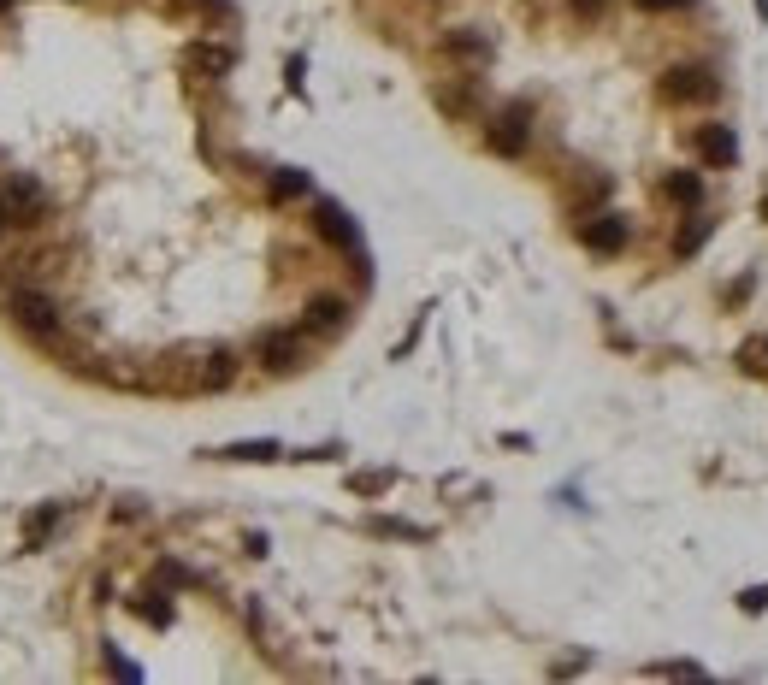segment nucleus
<instances>
[{"label": "nucleus", "mask_w": 768, "mask_h": 685, "mask_svg": "<svg viewBox=\"0 0 768 685\" xmlns=\"http://www.w3.org/2000/svg\"><path fill=\"white\" fill-rule=\"evenodd\" d=\"M190 65H201V71H231V54L225 48H190Z\"/></svg>", "instance_id": "a211bd4d"}, {"label": "nucleus", "mask_w": 768, "mask_h": 685, "mask_svg": "<svg viewBox=\"0 0 768 685\" xmlns=\"http://www.w3.org/2000/svg\"><path fill=\"white\" fill-rule=\"evenodd\" d=\"M662 195L680 201V207H698V201H704V184H698V172H674V178L662 184Z\"/></svg>", "instance_id": "f8f14e48"}, {"label": "nucleus", "mask_w": 768, "mask_h": 685, "mask_svg": "<svg viewBox=\"0 0 768 685\" xmlns=\"http://www.w3.org/2000/svg\"><path fill=\"white\" fill-rule=\"evenodd\" d=\"M60 502H54V508H42V514H36V520H30V550H42V544H48V532H54V526H60Z\"/></svg>", "instance_id": "f3484780"}, {"label": "nucleus", "mask_w": 768, "mask_h": 685, "mask_svg": "<svg viewBox=\"0 0 768 685\" xmlns=\"http://www.w3.org/2000/svg\"><path fill=\"white\" fill-rule=\"evenodd\" d=\"M644 12H686V6H692V0H639Z\"/></svg>", "instance_id": "5701e85b"}, {"label": "nucleus", "mask_w": 768, "mask_h": 685, "mask_svg": "<svg viewBox=\"0 0 768 685\" xmlns=\"http://www.w3.org/2000/svg\"><path fill=\"white\" fill-rule=\"evenodd\" d=\"M373 532H384V538H426L420 526H402V520H373Z\"/></svg>", "instance_id": "aec40b11"}, {"label": "nucleus", "mask_w": 768, "mask_h": 685, "mask_svg": "<svg viewBox=\"0 0 768 685\" xmlns=\"http://www.w3.org/2000/svg\"><path fill=\"white\" fill-rule=\"evenodd\" d=\"M0 189H6V201H12V225H18V231H42V225H48V189L36 184L30 172H12Z\"/></svg>", "instance_id": "f03ea898"}, {"label": "nucleus", "mask_w": 768, "mask_h": 685, "mask_svg": "<svg viewBox=\"0 0 768 685\" xmlns=\"http://www.w3.org/2000/svg\"><path fill=\"white\" fill-rule=\"evenodd\" d=\"M349 325V302L343 296H314L308 308H302V331L308 337H337Z\"/></svg>", "instance_id": "0eeeda50"}, {"label": "nucleus", "mask_w": 768, "mask_h": 685, "mask_svg": "<svg viewBox=\"0 0 768 685\" xmlns=\"http://www.w3.org/2000/svg\"><path fill=\"white\" fill-rule=\"evenodd\" d=\"M715 95V77H709L704 65H674L668 77H662V101L668 107H698Z\"/></svg>", "instance_id": "20e7f679"}, {"label": "nucleus", "mask_w": 768, "mask_h": 685, "mask_svg": "<svg viewBox=\"0 0 768 685\" xmlns=\"http://www.w3.org/2000/svg\"><path fill=\"white\" fill-rule=\"evenodd\" d=\"M739 367H745V373H757V378H768V337H751V343L739 349Z\"/></svg>", "instance_id": "2eb2a0df"}, {"label": "nucleus", "mask_w": 768, "mask_h": 685, "mask_svg": "<svg viewBox=\"0 0 768 685\" xmlns=\"http://www.w3.org/2000/svg\"><path fill=\"white\" fill-rule=\"evenodd\" d=\"M225 384H237V355H231V349H201V361H195V390H225Z\"/></svg>", "instance_id": "1a4fd4ad"}, {"label": "nucleus", "mask_w": 768, "mask_h": 685, "mask_svg": "<svg viewBox=\"0 0 768 685\" xmlns=\"http://www.w3.org/2000/svg\"><path fill=\"white\" fill-rule=\"evenodd\" d=\"M6 319L30 337V343H54L65 331V313H60V302L48 296V290H36V284H18L12 296H6Z\"/></svg>", "instance_id": "f257e3e1"}, {"label": "nucleus", "mask_w": 768, "mask_h": 685, "mask_svg": "<svg viewBox=\"0 0 768 685\" xmlns=\"http://www.w3.org/2000/svg\"><path fill=\"white\" fill-rule=\"evenodd\" d=\"M296 195H308V172H278L272 178V201H296Z\"/></svg>", "instance_id": "dca6fc26"}, {"label": "nucleus", "mask_w": 768, "mask_h": 685, "mask_svg": "<svg viewBox=\"0 0 768 685\" xmlns=\"http://www.w3.org/2000/svg\"><path fill=\"white\" fill-rule=\"evenodd\" d=\"M692 142H698V160H704V166H715V172L739 160V142H733V130H727V125H698V136H692Z\"/></svg>", "instance_id": "6e6552de"}, {"label": "nucleus", "mask_w": 768, "mask_h": 685, "mask_svg": "<svg viewBox=\"0 0 768 685\" xmlns=\"http://www.w3.org/2000/svg\"><path fill=\"white\" fill-rule=\"evenodd\" d=\"M568 12L591 24V18H603V12H609V0H568Z\"/></svg>", "instance_id": "412c9836"}, {"label": "nucleus", "mask_w": 768, "mask_h": 685, "mask_svg": "<svg viewBox=\"0 0 768 685\" xmlns=\"http://www.w3.org/2000/svg\"><path fill=\"white\" fill-rule=\"evenodd\" d=\"M314 231H320L325 243H337V249H355V225H349V213H343L337 201H320V207H314Z\"/></svg>", "instance_id": "9d476101"}, {"label": "nucleus", "mask_w": 768, "mask_h": 685, "mask_svg": "<svg viewBox=\"0 0 768 685\" xmlns=\"http://www.w3.org/2000/svg\"><path fill=\"white\" fill-rule=\"evenodd\" d=\"M526 130H532V107L526 101H514V107H503L497 119H491V130H485V142H491V154H520L526 148Z\"/></svg>", "instance_id": "39448f33"}, {"label": "nucleus", "mask_w": 768, "mask_h": 685, "mask_svg": "<svg viewBox=\"0 0 768 685\" xmlns=\"http://www.w3.org/2000/svg\"><path fill=\"white\" fill-rule=\"evenodd\" d=\"M444 54H449V60L485 65V60H491V42H485V36H473V30H449V36H444Z\"/></svg>", "instance_id": "9b49d317"}, {"label": "nucleus", "mask_w": 768, "mask_h": 685, "mask_svg": "<svg viewBox=\"0 0 768 685\" xmlns=\"http://www.w3.org/2000/svg\"><path fill=\"white\" fill-rule=\"evenodd\" d=\"M579 243L591 254H621L627 249V219H621V213H591V219L579 225Z\"/></svg>", "instance_id": "423d86ee"}, {"label": "nucleus", "mask_w": 768, "mask_h": 685, "mask_svg": "<svg viewBox=\"0 0 768 685\" xmlns=\"http://www.w3.org/2000/svg\"><path fill=\"white\" fill-rule=\"evenodd\" d=\"M12 231H18V225H12V201H6V189H0V243H6Z\"/></svg>", "instance_id": "4be33fe9"}, {"label": "nucleus", "mask_w": 768, "mask_h": 685, "mask_svg": "<svg viewBox=\"0 0 768 685\" xmlns=\"http://www.w3.org/2000/svg\"><path fill=\"white\" fill-rule=\"evenodd\" d=\"M255 361L266 373H296L302 361H308V331L296 325V331H266L255 343Z\"/></svg>", "instance_id": "7ed1b4c3"}, {"label": "nucleus", "mask_w": 768, "mask_h": 685, "mask_svg": "<svg viewBox=\"0 0 768 685\" xmlns=\"http://www.w3.org/2000/svg\"><path fill=\"white\" fill-rule=\"evenodd\" d=\"M704 237H709V225H704V219H698V207H692V219H686V231L674 237V254H680V260H692V254L704 249Z\"/></svg>", "instance_id": "ddd939ff"}, {"label": "nucleus", "mask_w": 768, "mask_h": 685, "mask_svg": "<svg viewBox=\"0 0 768 685\" xmlns=\"http://www.w3.org/2000/svg\"><path fill=\"white\" fill-rule=\"evenodd\" d=\"M6 6H12V0H0V12H6Z\"/></svg>", "instance_id": "b1692460"}, {"label": "nucleus", "mask_w": 768, "mask_h": 685, "mask_svg": "<svg viewBox=\"0 0 768 685\" xmlns=\"http://www.w3.org/2000/svg\"><path fill=\"white\" fill-rule=\"evenodd\" d=\"M284 449L278 443H231V449H219V461H278Z\"/></svg>", "instance_id": "4468645a"}, {"label": "nucleus", "mask_w": 768, "mask_h": 685, "mask_svg": "<svg viewBox=\"0 0 768 685\" xmlns=\"http://www.w3.org/2000/svg\"><path fill=\"white\" fill-rule=\"evenodd\" d=\"M438 107L444 113H473V89H438Z\"/></svg>", "instance_id": "6ab92c4d"}]
</instances>
